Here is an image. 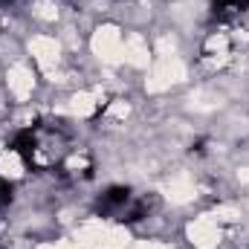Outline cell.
Masks as SVG:
<instances>
[{
	"label": "cell",
	"instance_id": "6da1fadb",
	"mask_svg": "<svg viewBox=\"0 0 249 249\" xmlns=\"http://www.w3.org/2000/svg\"><path fill=\"white\" fill-rule=\"evenodd\" d=\"M130 188L124 186H110L102 197H99V212L102 214H122L124 209L130 206Z\"/></svg>",
	"mask_w": 249,
	"mask_h": 249
},
{
	"label": "cell",
	"instance_id": "7a4b0ae2",
	"mask_svg": "<svg viewBox=\"0 0 249 249\" xmlns=\"http://www.w3.org/2000/svg\"><path fill=\"white\" fill-rule=\"evenodd\" d=\"M212 6L217 15H235L247 6V0H212Z\"/></svg>",
	"mask_w": 249,
	"mask_h": 249
},
{
	"label": "cell",
	"instance_id": "3957f363",
	"mask_svg": "<svg viewBox=\"0 0 249 249\" xmlns=\"http://www.w3.org/2000/svg\"><path fill=\"white\" fill-rule=\"evenodd\" d=\"M9 200H12V183L0 174V206H6Z\"/></svg>",
	"mask_w": 249,
	"mask_h": 249
},
{
	"label": "cell",
	"instance_id": "277c9868",
	"mask_svg": "<svg viewBox=\"0 0 249 249\" xmlns=\"http://www.w3.org/2000/svg\"><path fill=\"white\" fill-rule=\"evenodd\" d=\"M0 3H9V0H0Z\"/></svg>",
	"mask_w": 249,
	"mask_h": 249
}]
</instances>
